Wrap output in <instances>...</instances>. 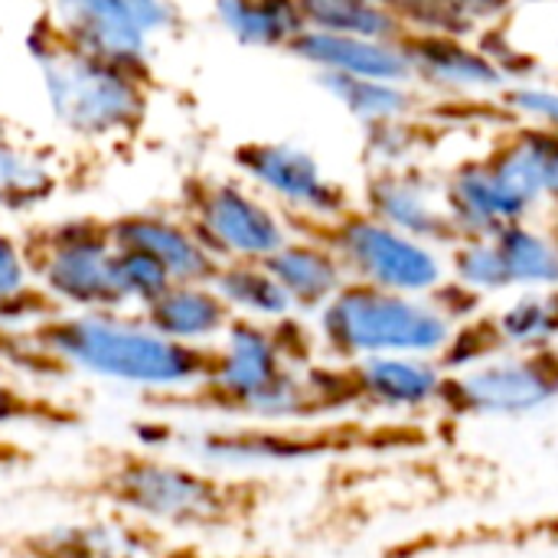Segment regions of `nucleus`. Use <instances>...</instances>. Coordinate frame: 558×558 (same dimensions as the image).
Returning a JSON list of instances; mask_svg holds the SVG:
<instances>
[{
  "label": "nucleus",
  "mask_w": 558,
  "mask_h": 558,
  "mask_svg": "<svg viewBox=\"0 0 558 558\" xmlns=\"http://www.w3.org/2000/svg\"><path fill=\"white\" fill-rule=\"evenodd\" d=\"M451 141H458V134L448 131L441 121H435L428 111L360 128V154H363L366 170H379V167H435V157Z\"/></svg>",
  "instance_id": "b1692460"
},
{
  "label": "nucleus",
  "mask_w": 558,
  "mask_h": 558,
  "mask_svg": "<svg viewBox=\"0 0 558 558\" xmlns=\"http://www.w3.org/2000/svg\"><path fill=\"white\" fill-rule=\"evenodd\" d=\"M114 248H131L154 258L173 281H213L219 262L199 245L180 213L131 209L108 219Z\"/></svg>",
  "instance_id": "6ab92c4d"
},
{
  "label": "nucleus",
  "mask_w": 558,
  "mask_h": 558,
  "mask_svg": "<svg viewBox=\"0 0 558 558\" xmlns=\"http://www.w3.org/2000/svg\"><path fill=\"white\" fill-rule=\"evenodd\" d=\"M62 177L43 147L0 137V216H26L56 199Z\"/></svg>",
  "instance_id": "cd10ccee"
},
{
  "label": "nucleus",
  "mask_w": 558,
  "mask_h": 558,
  "mask_svg": "<svg viewBox=\"0 0 558 558\" xmlns=\"http://www.w3.org/2000/svg\"><path fill=\"white\" fill-rule=\"evenodd\" d=\"M29 59L49 114L69 137L85 144H118L144 128L150 111L147 75L69 46L52 23L29 33Z\"/></svg>",
  "instance_id": "39448f33"
},
{
  "label": "nucleus",
  "mask_w": 558,
  "mask_h": 558,
  "mask_svg": "<svg viewBox=\"0 0 558 558\" xmlns=\"http://www.w3.org/2000/svg\"><path fill=\"white\" fill-rule=\"evenodd\" d=\"M134 314L154 333L193 347L219 343L235 317L232 307L219 298V291L206 281H173L167 291H160L150 304L137 307Z\"/></svg>",
  "instance_id": "412c9836"
},
{
  "label": "nucleus",
  "mask_w": 558,
  "mask_h": 558,
  "mask_svg": "<svg viewBox=\"0 0 558 558\" xmlns=\"http://www.w3.org/2000/svg\"><path fill=\"white\" fill-rule=\"evenodd\" d=\"M441 193L458 239H487L510 222L539 216L530 199L510 183L500 163L484 150V144L471 154L454 157L441 170Z\"/></svg>",
  "instance_id": "f3484780"
},
{
  "label": "nucleus",
  "mask_w": 558,
  "mask_h": 558,
  "mask_svg": "<svg viewBox=\"0 0 558 558\" xmlns=\"http://www.w3.org/2000/svg\"><path fill=\"white\" fill-rule=\"evenodd\" d=\"M216 26L245 49H278L304 33V13L298 0H213Z\"/></svg>",
  "instance_id": "bb28decb"
},
{
  "label": "nucleus",
  "mask_w": 558,
  "mask_h": 558,
  "mask_svg": "<svg viewBox=\"0 0 558 558\" xmlns=\"http://www.w3.org/2000/svg\"><path fill=\"white\" fill-rule=\"evenodd\" d=\"M29 281L62 311H128L111 275L114 239L101 216L33 222L20 232Z\"/></svg>",
  "instance_id": "6e6552de"
},
{
  "label": "nucleus",
  "mask_w": 558,
  "mask_h": 558,
  "mask_svg": "<svg viewBox=\"0 0 558 558\" xmlns=\"http://www.w3.org/2000/svg\"><path fill=\"white\" fill-rule=\"evenodd\" d=\"M213 363L216 343L167 340L128 311H56L20 327L0 324V369L26 383L95 376L141 392H170L199 383Z\"/></svg>",
  "instance_id": "f03ea898"
},
{
  "label": "nucleus",
  "mask_w": 558,
  "mask_h": 558,
  "mask_svg": "<svg viewBox=\"0 0 558 558\" xmlns=\"http://www.w3.org/2000/svg\"><path fill=\"white\" fill-rule=\"evenodd\" d=\"M314 82L360 128L396 121V118H412V114H422L428 105V95L418 92L412 82L356 78V75H314Z\"/></svg>",
  "instance_id": "a878e982"
},
{
  "label": "nucleus",
  "mask_w": 558,
  "mask_h": 558,
  "mask_svg": "<svg viewBox=\"0 0 558 558\" xmlns=\"http://www.w3.org/2000/svg\"><path fill=\"white\" fill-rule=\"evenodd\" d=\"M111 275H114V288H118L124 307H134V311L150 304L160 291H167L173 284V278L154 258L131 252V248H114Z\"/></svg>",
  "instance_id": "f704fd0d"
},
{
  "label": "nucleus",
  "mask_w": 558,
  "mask_h": 558,
  "mask_svg": "<svg viewBox=\"0 0 558 558\" xmlns=\"http://www.w3.org/2000/svg\"><path fill=\"white\" fill-rule=\"evenodd\" d=\"M288 226L291 232L324 242L340 258L350 281L405 291V294H428L448 275L445 252L402 235L399 229L369 216L360 203H353L350 209L330 219L288 222Z\"/></svg>",
  "instance_id": "9d476101"
},
{
  "label": "nucleus",
  "mask_w": 558,
  "mask_h": 558,
  "mask_svg": "<svg viewBox=\"0 0 558 558\" xmlns=\"http://www.w3.org/2000/svg\"><path fill=\"white\" fill-rule=\"evenodd\" d=\"M88 425V412L62 396L33 389L26 379L0 369V432L69 435Z\"/></svg>",
  "instance_id": "c85d7f7f"
},
{
  "label": "nucleus",
  "mask_w": 558,
  "mask_h": 558,
  "mask_svg": "<svg viewBox=\"0 0 558 558\" xmlns=\"http://www.w3.org/2000/svg\"><path fill=\"white\" fill-rule=\"evenodd\" d=\"M558 343V288L517 291L504 307H484L477 317L458 324L445 347L435 353L441 373H458L517 350Z\"/></svg>",
  "instance_id": "4468645a"
},
{
  "label": "nucleus",
  "mask_w": 558,
  "mask_h": 558,
  "mask_svg": "<svg viewBox=\"0 0 558 558\" xmlns=\"http://www.w3.org/2000/svg\"><path fill=\"white\" fill-rule=\"evenodd\" d=\"M167 533L121 513L0 533L3 558H183Z\"/></svg>",
  "instance_id": "2eb2a0df"
},
{
  "label": "nucleus",
  "mask_w": 558,
  "mask_h": 558,
  "mask_svg": "<svg viewBox=\"0 0 558 558\" xmlns=\"http://www.w3.org/2000/svg\"><path fill=\"white\" fill-rule=\"evenodd\" d=\"M520 0H402L399 16L415 33L481 36L490 26L513 20Z\"/></svg>",
  "instance_id": "c756f323"
},
{
  "label": "nucleus",
  "mask_w": 558,
  "mask_h": 558,
  "mask_svg": "<svg viewBox=\"0 0 558 558\" xmlns=\"http://www.w3.org/2000/svg\"><path fill=\"white\" fill-rule=\"evenodd\" d=\"M232 170L278 206L288 222L330 219L356 203V193L294 141H242L232 150Z\"/></svg>",
  "instance_id": "ddd939ff"
},
{
  "label": "nucleus",
  "mask_w": 558,
  "mask_h": 558,
  "mask_svg": "<svg viewBox=\"0 0 558 558\" xmlns=\"http://www.w3.org/2000/svg\"><path fill=\"white\" fill-rule=\"evenodd\" d=\"M558 402V343L517 350L458 373H441L432 412L458 428L487 418H526Z\"/></svg>",
  "instance_id": "1a4fd4ad"
},
{
  "label": "nucleus",
  "mask_w": 558,
  "mask_h": 558,
  "mask_svg": "<svg viewBox=\"0 0 558 558\" xmlns=\"http://www.w3.org/2000/svg\"><path fill=\"white\" fill-rule=\"evenodd\" d=\"M477 46L484 49V56L497 65V72L510 82H530V78H539L543 72V59L536 49L523 46L513 33V20L500 23V26H490L484 29L481 36H474Z\"/></svg>",
  "instance_id": "c9c22d12"
},
{
  "label": "nucleus",
  "mask_w": 558,
  "mask_h": 558,
  "mask_svg": "<svg viewBox=\"0 0 558 558\" xmlns=\"http://www.w3.org/2000/svg\"><path fill=\"white\" fill-rule=\"evenodd\" d=\"M144 448L173 445L196 464L226 471H265L311 461L405 458L438 441V432L418 418H324V422H222L196 432H177L167 422H137Z\"/></svg>",
  "instance_id": "20e7f679"
},
{
  "label": "nucleus",
  "mask_w": 558,
  "mask_h": 558,
  "mask_svg": "<svg viewBox=\"0 0 558 558\" xmlns=\"http://www.w3.org/2000/svg\"><path fill=\"white\" fill-rule=\"evenodd\" d=\"M317 360V330L301 314L275 320L235 314L216 343L213 369L199 383L170 392H141V405L157 415L291 422L301 373Z\"/></svg>",
  "instance_id": "7ed1b4c3"
},
{
  "label": "nucleus",
  "mask_w": 558,
  "mask_h": 558,
  "mask_svg": "<svg viewBox=\"0 0 558 558\" xmlns=\"http://www.w3.org/2000/svg\"><path fill=\"white\" fill-rule=\"evenodd\" d=\"M494 98H497L507 124H533V128H553V131H558L556 82H543V78L510 82Z\"/></svg>",
  "instance_id": "72a5a7b5"
},
{
  "label": "nucleus",
  "mask_w": 558,
  "mask_h": 558,
  "mask_svg": "<svg viewBox=\"0 0 558 558\" xmlns=\"http://www.w3.org/2000/svg\"><path fill=\"white\" fill-rule=\"evenodd\" d=\"M46 494L163 533L235 536L262 523L278 500V481L265 471L180 461L144 445H98L85 454L78 477L52 484Z\"/></svg>",
  "instance_id": "f257e3e1"
},
{
  "label": "nucleus",
  "mask_w": 558,
  "mask_h": 558,
  "mask_svg": "<svg viewBox=\"0 0 558 558\" xmlns=\"http://www.w3.org/2000/svg\"><path fill=\"white\" fill-rule=\"evenodd\" d=\"M445 268L454 281L474 288L484 298L510 291L507 271L500 265V255H497V245L490 235L487 239H458L445 252Z\"/></svg>",
  "instance_id": "473e14b6"
},
{
  "label": "nucleus",
  "mask_w": 558,
  "mask_h": 558,
  "mask_svg": "<svg viewBox=\"0 0 558 558\" xmlns=\"http://www.w3.org/2000/svg\"><path fill=\"white\" fill-rule=\"evenodd\" d=\"M510 291L558 288V216H533L490 235Z\"/></svg>",
  "instance_id": "393cba45"
},
{
  "label": "nucleus",
  "mask_w": 558,
  "mask_h": 558,
  "mask_svg": "<svg viewBox=\"0 0 558 558\" xmlns=\"http://www.w3.org/2000/svg\"><path fill=\"white\" fill-rule=\"evenodd\" d=\"M356 203L399 229L402 235L425 242L438 252H448L458 242V232L445 209L441 170L438 167H379L366 170L356 190Z\"/></svg>",
  "instance_id": "dca6fc26"
},
{
  "label": "nucleus",
  "mask_w": 558,
  "mask_h": 558,
  "mask_svg": "<svg viewBox=\"0 0 558 558\" xmlns=\"http://www.w3.org/2000/svg\"><path fill=\"white\" fill-rule=\"evenodd\" d=\"M304 13V29L333 36H366V39H399L405 23L399 10L373 0H298Z\"/></svg>",
  "instance_id": "2f4dec72"
},
{
  "label": "nucleus",
  "mask_w": 558,
  "mask_h": 558,
  "mask_svg": "<svg viewBox=\"0 0 558 558\" xmlns=\"http://www.w3.org/2000/svg\"><path fill=\"white\" fill-rule=\"evenodd\" d=\"M219 298L232 307L239 317H255V320H275L284 314H294L281 284L268 271L262 258H232L219 262L213 281H209Z\"/></svg>",
  "instance_id": "7c9ffc66"
},
{
  "label": "nucleus",
  "mask_w": 558,
  "mask_h": 558,
  "mask_svg": "<svg viewBox=\"0 0 558 558\" xmlns=\"http://www.w3.org/2000/svg\"><path fill=\"white\" fill-rule=\"evenodd\" d=\"M62 311L43 288H26L20 294H0V324L7 327H20V324H33L39 317H49Z\"/></svg>",
  "instance_id": "e433bc0d"
},
{
  "label": "nucleus",
  "mask_w": 558,
  "mask_h": 558,
  "mask_svg": "<svg viewBox=\"0 0 558 558\" xmlns=\"http://www.w3.org/2000/svg\"><path fill=\"white\" fill-rule=\"evenodd\" d=\"M173 0H52L49 23L75 49L150 78L157 39L180 29Z\"/></svg>",
  "instance_id": "f8f14e48"
},
{
  "label": "nucleus",
  "mask_w": 558,
  "mask_h": 558,
  "mask_svg": "<svg viewBox=\"0 0 558 558\" xmlns=\"http://www.w3.org/2000/svg\"><path fill=\"white\" fill-rule=\"evenodd\" d=\"M373 3H383V7H392V10H399V3H402V0H373Z\"/></svg>",
  "instance_id": "58836bf2"
},
{
  "label": "nucleus",
  "mask_w": 558,
  "mask_h": 558,
  "mask_svg": "<svg viewBox=\"0 0 558 558\" xmlns=\"http://www.w3.org/2000/svg\"><path fill=\"white\" fill-rule=\"evenodd\" d=\"M399 43L412 85L428 98H487L507 85V78L471 36L405 29Z\"/></svg>",
  "instance_id": "a211bd4d"
},
{
  "label": "nucleus",
  "mask_w": 558,
  "mask_h": 558,
  "mask_svg": "<svg viewBox=\"0 0 558 558\" xmlns=\"http://www.w3.org/2000/svg\"><path fill=\"white\" fill-rule=\"evenodd\" d=\"M26 288H33V281L26 271L20 232H10L0 226V294H20Z\"/></svg>",
  "instance_id": "4c0bfd02"
},
{
  "label": "nucleus",
  "mask_w": 558,
  "mask_h": 558,
  "mask_svg": "<svg viewBox=\"0 0 558 558\" xmlns=\"http://www.w3.org/2000/svg\"><path fill=\"white\" fill-rule=\"evenodd\" d=\"M216 262L268 258L291 239V226L242 177H186L177 209Z\"/></svg>",
  "instance_id": "9b49d317"
},
{
  "label": "nucleus",
  "mask_w": 558,
  "mask_h": 558,
  "mask_svg": "<svg viewBox=\"0 0 558 558\" xmlns=\"http://www.w3.org/2000/svg\"><path fill=\"white\" fill-rule=\"evenodd\" d=\"M441 369L425 356L317 360L301 373L291 422L412 418L432 412Z\"/></svg>",
  "instance_id": "0eeeda50"
},
{
  "label": "nucleus",
  "mask_w": 558,
  "mask_h": 558,
  "mask_svg": "<svg viewBox=\"0 0 558 558\" xmlns=\"http://www.w3.org/2000/svg\"><path fill=\"white\" fill-rule=\"evenodd\" d=\"M320 360H366V356H425L451 337V324L432 307L425 294L389 291L363 281H347L317 314Z\"/></svg>",
  "instance_id": "423d86ee"
},
{
  "label": "nucleus",
  "mask_w": 558,
  "mask_h": 558,
  "mask_svg": "<svg viewBox=\"0 0 558 558\" xmlns=\"http://www.w3.org/2000/svg\"><path fill=\"white\" fill-rule=\"evenodd\" d=\"M543 216H558V131L510 124L484 137Z\"/></svg>",
  "instance_id": "5701e85b"
},
{
  "label": "nucleus",
  "mask_w": 558,
  "mask_h": 558,
  "mask_svg": "<svg viewBox=\"0 0 558 558\" xmlns=\"http://www.w3.org/2000/svg\"><path fill=\"white\" fill-rule=\"evenodd\" d=\"M399 39L333 36V33L304 29L288 46V56L298 59L301 65H307L314 75H356V78L412 82Z\"/></svg>",
  "instance_id": "aec40b11"
},
{
  "label": "nucleus",
  "mask_w": 558,
  "mask_h": 558,
  "mask_svg": "<svg viewBox=\"0 0 558 558\" xmlns=\"http://www.w3.org/2000/svg\"><path fill=\"white\" fill-rule=\"evenodd\" d=\"M275 281L281 284L288 304L294 314H320V307L350 281L340 258L317 239L291 232V239L275 248L268 258H262Z\"/></svg>",
  "instance_id": "4be33fe9"
}]
</instances>
